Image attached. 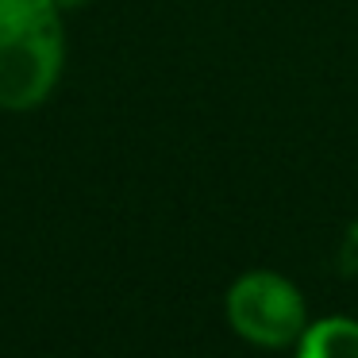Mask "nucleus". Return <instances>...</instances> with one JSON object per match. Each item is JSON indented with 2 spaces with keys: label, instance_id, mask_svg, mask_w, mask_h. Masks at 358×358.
<instances>
[{
  "label": "nucleus",
  "instance_id": "obj_1",
  "mask_svg": "<svg viewBox=\"0 0 358 358\" xmlns=\"http://www.w3.org/2000/svg\"><path fill=\"white\" fill-rule=\"evenodd\" d=\"M66 73V12L50 0H0V112L24 116Z\"/></svg>",
  "mask_w": 358,
  "mask_h": 358
},
{
  "label": "nucleus",
  "instance_id": "obj_2",
  "mask_svg": "<svg viewBox=\"0 0 358 358\" xmlns=\"http://www.w3.org/2000/svg\"><path fill=\"white\" fill-rule=\"evenodd\" d=\"M224 320L235 339L255 350H293L312 324L308 296L281 270H243L224 289Z\"/></svg>",
  "mask_w": 358,
  "mask_h": 358
},
{
  "label": "nucleus",
  "instance_id": "obj_3",
  "mask_svg": "<svg viewBox=\"0 0 358 358\" xmlns=\"http://www.w3.org/2000/svg\"><path fill=\"white\" fill-rule=\"evenodd\" d=\"M293 358H358V320L343 312L312 316L293 347Z\"/></svg>",
  "mask_w": 358,
  "mask_h": 358
},
{
  "label": "nucleus",
  "instance_id": "obj_4",
  "mask_svg": "<svg viewBox=\"0 0 358 358\" xmlns=\"http://www.w3.org/2000/svg\"><path fill=\"white\" fill-rule=\"evenodd\" d=\"M50 4H55L58 12H66V16H70V12H85L89 4H96V0H50Z\"/></svg>",
  "mask_w": 358,
  "mask_h": 358
}]
</instances>
